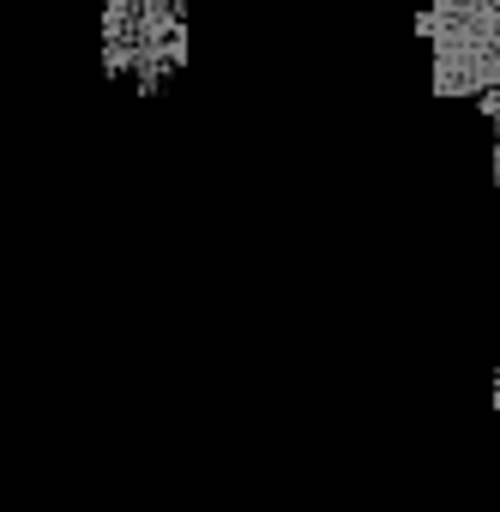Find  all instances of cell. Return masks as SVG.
<instances>
[{
  "instance_id": "obj_2",
  "label": "cell",
  "mask_w": 500,
  "mask_h": 512,
  "mask_svg": "<svg viewBox=\"0 0 500 512\" xmlns=\"http://www.w3.org/2000/svg\"><path fill=\"white\" fill-rule=\"evenodd\" d=\"M187 67V0H109L103 73L133 97H157Z\"/></svg>"
},
{
  "instance_id": "obj_3",
  "label": "cell",
  "mask_w": 500,
  "mask_h": 512,
  "mask_svg": "<svg viewBox=\"0 0 500 512\" xmlns=\"http://www.w3.org/2000/svg\"><path fill=\"white\" fill-rule=\"evenodd\" d=\"M494 181H500V139H494Z\"/></svg>"
},
{
  "instance_id": "obj_4",
  "label": "cell",
  "mask_w": 500,
  "mask_h": 512,
  "mask_svg": "<svg viewBox=\"0 0 500 512\" xmlns=\"http://www.w3.org/2000/svg\"><path fill=\"white\" fill-rule=\"evenodd\" d=\"M494 404H500V380H494Z\"/></svg>"
},
{
  "instance_id": "obj_1",
  "label": "cell",
  "mask_w": 500,
  "mask_h": 512,
  "mask_svg": "<svg viewBox=\"0 0 500 512\" xmlns=\"http://www.w3.org/2000/svg\"><path fill=\"white\" fill-rule=\"evenodd\" d=\"M416 37L434 49V91L470 97L500 127V0H434Z\"/></svg>"
}]
</instances>
